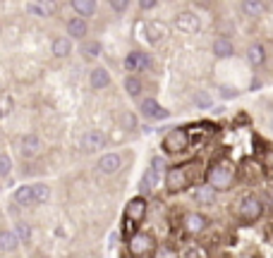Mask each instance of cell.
<instances>
[{
	"label": "cell",
	"mask_w": 273,
	"mask_h": 258,
	"mask_svg": "<svg viewBox=\"0 0 273 258\" xmlns=\"http://www.w3.org/2000/svg\"><path fill=\"white\" fill-rule=\"evenodd\" d=\"M235 215H237L240 222L252 225V222H257V220L264 215V204H261L254 194L242 196L240 201H237V206H235Z\"/></svg>",
	"instance_id": "obj_1"
},
{
	"label": "cell",
	"mask_w": 273,
	"mask_h": 258,
	"mask_svg": "<svg viewBox=\"0 0 273 258\" xmlns=\"http://www.w3.org/2000/svg\"><path fill=\"white\" fill-rule=\"evenodd\" d=\"M235 180V167L230 163H216L213 167L209 170V184L216 191L218 189H228Z\"/></svg>",
	"instance_id": "obj_2"
},
{
	"label": "cell",
	"mask_w": 273,
	"mask_h": 258,
	"mask_svg": "<svg viewBox=\"0 0 273 258\" xmlns=\"http://www.w3.org/2000/svg\"><path fill=\"white\" fill-rule=\"evenodd\" d=\"M156 251V239L154 235H148V232H137V235L130 237V253L134 258H144L148 253H154Z\"/></svg>",
	"instance_id": "obj_3"
},
{
	"label": "cell",
	"mask_w": 273,
	"mask_h": 258,
	"mask_svg": "<svg viewBox=\"0 0 273 258\" xmlns=\"http://www.w3.org/2000/svg\"><path fill=\"white\" fill-rule=\"evenodd\" d=\"M187 146H189V134H187V129H182V127H178V129L168 132V136L163 139V151H165V153H170V156L182 153Z\"/></svg>",
	"instance_id": "obj_4"
},
{
	"label": "cell",
	"mask_w": 273,
	"mask_h": 258,
	"mask_svg": "<svg viewBox=\"0 0 273 258\" xmlns=\"http://www.w3.org/2000/svg\"><path fill=\"white\" fill-rule=\"evenodd\" d=\"M189 184V172H187V165H178V167H170L165 172V189L168 191H182V189Z\"/></svg>",
	"instance_id": "obj_5"
},
{
	"label": "cell",
	"mask_w": 273,
	"mask_h": 258,
	"mask_svg": "<svg viewBox=\"0 0 273 258\" xmlns=\"http://www.w3.org/2000/svg\"><path fill=\"white\" fill-rule=\"evenodd\" d=\"M175 26L185 34H196L202 29V19H199L194 12H180V15L175 17Z\"/></svg>",
	"instance_id": "obj_6"
},
{
	"label": "cell",
	"mask_w": 273,
	"mask_h": 258,
	"mask_svg": "<svg viewBox=\"0 0 273 258\" xmlns=\"http://www.w3.org/2000/svg\"><path fill=\"white\" fill-rule=\"evenodd\" d=\"M206 225H209V220L204 218L202 213H187L185 215V232L187 235H202L204 230H206Z\"/></svg>",
	"instance_id": "obj_7"
},
{
	"label": "cell",
	"mask_w": 273,
	"mask_h": 258,
	"mask_svg": "<svg viewBox=\"0 0 273 258\" xmlns=\"http://www.w3.org/2000/svg\"><path fill=\"white\" fill-rule=\"evenodd\" d=\"M106 144H108V136L98 129H91V132H86L82 136V146L86 151H98V149H106Z\"/></svg>",
	"instance_id": "obj_8"
},
{
	"label": "cell",
	"mask_w": 273,
	"mask_h": 258,
	"mask_svg": "<svg viewBox=\"0 0 273 258\" xmlns=\"http://www.w3.org/2000/svg\"><path fill=\"white\" fill-rule=\"evenodd\" d=\"M144 215H146V201H144L141 196H137V198H132V201L127 204L125 218L132 220V222H141V220H144Z\"/></svg>",
	"instance_id": "obj_9"
},
{
	"label": "cell",
	"mask_w": 273,
	"mask_h": 258,
	"mask_svg": "<svg viewBox=\"0 0 273 258\" xmlns=\"http://www.w3.org/2000/svg\"><path fill=\"white\" fill-rule=\"evenodd\" d=\"M141 115L148 120H165L168 118V110L161 108L154 98H144V101H141Z\"/></svg>",
	"instance_id": "obj_10"
},
{
	"label": "cell",
	"mask_w": 273,
	"mask_h": 258,
	"mask_svg": "<svg viewBox=\"0 0 273 258\" xmlns=\"http://www.w3.org/2000/svg\"><path fill=\"white\" fill-rule=\"evenodd\" d=\"M120 167H122L120 153H106V156L98 160V170H101L103 175H113V172H117Z\"/></svg>",
	"instance_id": "obj_11"
},
{
	"label": "cell",
	"mask_w": 273,
	"mask_h": 258,
	"mask_svg": "<svg viewBox=\"0 0 273 258\" xmlns=\"http://www.w3.org/2000/svg\"><path fill=\"white\" fill-rule=\"evenodd\" d=\"M194 201L199 206H211L216 204V189L211 184H204V187H196L194 189Z\"/></svg>",
	"instance_id": "obj_12"
},
{
	"label": "cell",
	"mask_w": 273,
	"mask_h": 258,
	"mask_svg": "<svg viewBox=\"0 0 273 258\" xmlns=\"http://www.w3.org/2000/svg\"><path fill=\"white\" fill-rule=\"evenodd\" d=\"M19 149H22V156L24 158H34L36 153L41 151V141L39 136H34V134H27L22 139V144H19Z\"/></svg>",
	"instance_id": "obj_13"
},
{
	"label": "cell",
	"mask_w": 273,
	"mask_h": 258,
	"mask_svg": "<svg viewBox=\"0 0 273 258\" xmlns=\"http://www.w3.org/2000/svg\"><path fill=\"white\" fill-rule=\"evenodd\" d=\"M89 84H91V89H106V86L110 84V74L103 67H96L94 72H91V77H89Z\"/></svg>",
	"instance_id": "obj_14"
},
{
	"label": "cell",
	"mask_w": 273,
	"mask_h": 258,
	"mask_svg": "<svg viewBox=\"0 0 273 258\" xmlns=\"http://www.w3.org/2000/svg\"><path fill=\"white\" fill-rule=\"evenodd\" d=\"M51 50H53L55 58H67V55L72 53V41L70 39H53Z\"/></svg>",
	"instance_id": "obj_15"
},
{
	"label": "cell",
	"mask_w": 273,
	"mask_h": 258,
	"mask_svg": "<svg viewBox=\"0 0 273 258\" xmlns=\"http://www.w3.org/2000/svg\"><path fill=\"white\" fill-rule=\"evenodd\" d=\"M242 12L247 17H261L266 12V5L261 0H244L242 3Z\"/></svg>",
	"instance_id": "obj_16"
},
{
	"label": "cell",
	"mask_w": 273,
	"mask_h": 258,
	"mask_svg": "<svg viewBox=\"0 0 273 258\" xmlns=\"http://www.w3.org/2000/svg\"><path fill=\"white\" fill-rule=\"evenodd\" d=\"M70 3L82 17H91L96 12V0H70Z\"/></svg>",
	"instance_id": "obj_17"
},
{
	"label": "cell",
	"mask_w": 273,
	"mask_h": 258,
	"mask_svg": "<svg viewBox=\"0 0 273 258\" xmlns=\"http://www.w3.org/2000/svg\"><path fill=\"white\" fill-rule=\"evenodd\" d=\"M17 206H34V187H19L15 191Z\"/></svg>",
	"instance_id": "obj_18"
},
{
	"label": "cell",
	"mask_w": 273,
	"mask_h": 258,
	"mask_svg": "<svg viewBox=\"0 0 273 258\" xmlns=\"http://www.w3.org/2000/svg\"><path fill=\"white\" fill-rule=\"evenodd\" d=\"M213 53L218 55V58H230V55L235 53V48H233V43H230V41L220 36V39L213 41Z\"/></svg>",
	"instance_id": "obj_19"
},
{
	"label": "cell",
	"mask_w": 273,
	"mask_h": 258,
	"mask_svg": "<svg viewBox=\"0 0 273 258\" xmlns=\"http://www.w3.org/2000/svg\"><path fill=\"white\" fill-rule=\"evenodd\" d=\"M17 246H19V237L15 235V232H0V249L3 251H15Z\"/></svg>",
	"instance_id": "obj_20"
},
{
	"label": "cell",
	"mask_w": 273,
	"mask_h": 258,
	"mask_svg": "<svg viewBox=\"0 0 273 258\" xmlns=\"http://www.w3.org/2000/svg\"><path fill=\"white\" fill-rule=\"evenodd\" d=\"M67 32H70L75 39H84V34H86L84 17H75V19H70V22H67Z\"/></svg>",
	"instance_id": "obj_21"
},
{
	"label": "cell",
	"mask_w": 273,
	"mask_h": 258,
	"mask_svg": "<svg viewBox=\"0 0 273 258\" xmlns=\"http://www.w3.org/2000/svg\"><path fill=\"white\" fill-rule=\"evenodd\" d=\"M79 50H82V55H84L86 60H94V58L101 55V43L98 41H84Z\"/></svg>",
	"instance_id": "obj_22"
},
{
	"label": "cell",
	"mask_w": 273,
	"mask_h": 258,
	"mask_svg": "<svg viewBox=\"0 0 273 258\" xmlns=\"http://www.w3.org/2000/svg\"><path fill=\"white\" fill-rule=\"evenodd\" d=\"M247 58H250V63L254 65V67H259V65H264L266 63V50L264 46H250V50H247Z\"/></svg>",
	"instance_id": "obj_23"
},
{
	"label": "cell",
	"mask_w": 273,
	"mask_h": 258,
	"mask_svg": "<svg viewBox=\"0 0 273 258\" xmlns=\"http://www.w3.org/2000/svg\"><path fill=\"white\" fill-rule=\"evenodd\" d=\"M48 198H51V189H48V184H34V206L46 204Z\"/></svg>",
	"instance_id": "obj_24"
},
{
	"label": "cell",
	"mask_w": 273,
	"mask_h": 258,
	"mask_svg": "<svg viewBox=\"0 0 273 258\" xmlns=\"http://www.w3.org/2000/svg\"><path fill=\"white\" fill-rule=\"evenodd\" d=\"M125 70L127 72H141V63H139V50H134L125 58Z\"/></svg>",
	"instance_id": "obj_25"
},
{
	"label": "cell",
	"mask_w": 273,
	"mask_h": 258,
	"mask_svg": "<svg viewBox=\"0 0 273 258\" xmlns=\"http://www.w3.org/2000/svg\"><path fill=\"white\" fill-rule=\"evenodd\" d=\"M125 91L132 96V98H137V96L141 94V81L137 77H127L125 79Z\"/></svg>",
	"instance_id": "obj_26"
},
{
	"label": "cell",
	"mask_w": 273,
	"mask_h": 258,
	"mask_svg": "<svg viewBox=\"0 0 273 258\" xmlns=\"http://www.w3.org/2000/svg\"><path fill=\"white\" fill-rule=\"evenodd\" d=\"M15 108V101H12V96L10 94H0V118H5L10 115V110Z\"/></svg>",
	"instance_id": "obj_27"
},
{
	"label": "cell",
	"mask_w": 273,
	"mask_h": 258,
	"mask_svg": "<svg viewBox=\"0 0 273 258\" xmlns=\"http://www.w3.org/2000/svg\"><path fill=\"white\" fill-rule=\"evenodd\" d=\"M15 235L19 237V242H29V239H32V227L27 225V222H17Z\"/></svg>",
	"instance_id": "obj_28"
},
{
	"label": "cell",
	"mask_w": 273,
	"mask_h": 258,
	"mask_svg": "<svg viewBox=\"0 0 273 258\" xmlns=\"http://www.w3.org/2000/svg\"><path fill=\"white\" fill-rule=\"evenodd\" d=\"M39 8H41V12H43V17H51L58 12V3H55V0H39Z\"/></svg>",
	"instance_id": "obj_29"
},
{
	"label": "cell",
	"mask_w": 273,
	"mask_h": 258,
	"mask_svg": "<svg viewBox=\"0 0 273 258\" xmlns=\"http://www.w3.org/2000/svg\"><path fill=\"white\" fill-rule=\"evenodd\" d=\"M180 258H206V251H204L202 246H187Z\"/></svg>",
	"instance_id": "obj_30"
},
{
	"label": "cell",
	"mask_w": 273,
	"mask_h": 258,
	"mask_svg": "<svg viewBox=\"0 0 273 258\" xmlns=\"http://www.w3.org/2000/svg\"><path fill=\"white\" fill-rule=\"evenodd\" d=\"M156 182H158V172L154 170V167H151V170L146 172V175H144V187H156Z\"/></svg>",
	"instance_id": "obj_31"
},
{
	"label": "cell",
	"mask_w": 273,
	"mask_h": 258,
	"mask_svg": "<svg viewBox=\"0 0 273 258\" xmlns=\"http://www.w3.org/2000/svg\"><path fill=\"white\" fill-rule=\"evenodd\" d=\"M10 167H12V163H10V158L3 153V156H0V177H8Z\"/></svg>",
	"instance_id": "obj_32"
},
{
	"label": "cell",
	"mask_w": 273,
	"mask_h": 258,
	"mask_svg": "<svg viewBox=\"0 0 273 258\" xmlns=\"http://www.w3.org/2000/svg\"><path fill=\"white\" fill-rule=\"evenodd\" d=\"M110 3V8L115 10V12H125L127 5H130V0H108Z\"/></svg>",
	"instance_id": "obj_33"
},
{
	"label": "cell",
	"mask_w": 273,
	"mask_h": 258,
	"mask_svg": "<svg viewBox=\"0 0 273 258\" xmlns=\"http://www.w3.org/2000/svg\"><path fill=\"white\" fill-rule=\"evenodd\" d=\"M156 258H178V256H175V251H170V249H158Z\"/></svg>",
	"instance_id": "obj_34"
},
{
	"label": "cell",
	"mask_w": 273,
	"mask_h": 258,
	"mask_svg": "<svg viewBox=\"0 0 273 258\" xmlns=\"http://www.w3.org/2000/svg\"><path fill=\"white\" fill-rule=\"evenodd\" d=\"M196 103H199L202 108H209V105H211V98H209V96H204V94H196Z\"/></svg>",
	"instance_id": "obj_35"
},
{
	"label": "cell",
	"mask_w": 273,
	"mask_h": 258,
	"mask_svg": "<svg viewBox=\"0 0 273 258\" xmlns=\"http://www.w3.org/2000/svg\"><path fill=\"white\" fill-rule=\"evenodd\" d=\"M154 5H156V0H139V8L141 10H151Z\"/></svg>",
	"instance_id": "obj_36"
},
{
	"label": "cell",
	"mask_w": 273,
	"mask_h": 258,
	"mask_svg": "<svg viewBox=\"0 0 273 258\" xmlns=\"http://www.w3.org/2000/svg\"><path fill=\"white\" fill-rule=\"evenodd\" d=\"M122 122H125V127H137V120H134V115H125V118H122Z\"/></svg>",
	"instance_id": "obj_37"
},
{
	"label": "cell",
	"mask_w": 273,
	"mask_h": 258,
	"mask_svg": "<svg viewBox=\"0 0 273 258\" xmlns=\"http://www.w3.org/2000/svg\"><path fill=\"white\" fill-rule=\"evenodd\" d=\"M151 165H154V170H156V172H161V170H163V158H154V163H151Z\"/></svg>",
	"instance_id": "obj_38"
},
{
	"label": "cell",
	"mask_w": 273,
	"mask_h": 258,
	"mask_svg": "<svg viewBox=\"0 0 273 258\" xmlns=\"http://www.w3.org/2000/svg\"><path fill=\"white\" fill-rule=\"evenodd\" d=\"M29 12H32V15H39V17H43V12H41V8H39V3H36V5H29Z\"/></svg>",
	"instance_id": "obj_39"
},
{
	"label": "cell",
	"mask_w": 273,
	"mask_h": 258,
	"mask_svg": "<svg viewBox=\"0 0 273 258\" xmlns=\"http://www.w3.org/2000/svg\"><path fill=\"white\" fill-rule=\"evenodd\" d=\"M226 96L230 98V96H235V91H233V89H223V98H226Z\"/></svg>",
	"instance_id": "obj_40"
}]
</instances>
